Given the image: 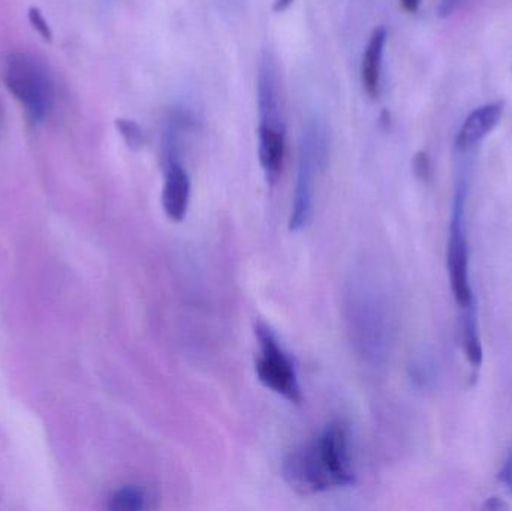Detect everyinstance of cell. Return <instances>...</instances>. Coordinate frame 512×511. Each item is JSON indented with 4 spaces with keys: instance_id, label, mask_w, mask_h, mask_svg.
<instances>
[{
    "instance_id": "cell-1",
    "label": "cell",
    "mask_w": 512,
    "mask_h": 511,
    "mask_svg": "<svg viewBox=\"0 0 512 511\" xmlns=\"http://www.w3.org/2000/svg\"><path fill=\"white\" fill-rule=\"evenodd\" d=\"M286 485L300 495H318L355 483L348 429L333 422L318 437L288 453L282 465Z\"/></svg>"
},
{
    "instance_id": "cell-2",
    "label": "cell",
    "mask_w": 512,
    "mask_h": 511,
    "mask_svg": "<svg viewBox=\"0 0 512 511\" xmlns=\"http://www.w3.org/2000/svg\"><path fill=\"white\" fill-rule=\"evenodd\" d=\"M6 89L35 123L44 122L54 105V81L38 57L24 51L11 53L3 66Z\"/></svg>"
},
{
    "instance_id": "cell-3",
    "label": "cell",
    "mask_w": 512,
    "mask_h": 511,
    "mask_svg": "<svg viewBox=\"0 0 512 511\" xmlns=\"http://www.w3.org/2000/svg\"><path fill=\"white\" fill-rule=\"evenodd\" d=\"M327 140L318 123H306L298 144L297 179L292 200L289 230H303L313 215L315 204L316 174L327 159Z\"/></svg>"
},
{
    "instance_id": "cell-4",
    "label": "cell",
    "mask_w": 512,
    "mask_h": 511,
    "mask_svg": "<svg viewBox=\"0 0 512 511\" xmlns=\"http://www.w3.org/2000/svg\"><path fill=\"white\" fill-rule=\"evenodd\" d=\"M255 335L259 344V354L255 362L258 380L262 386L291 404L300 405L303 402V392L291 357L285 353L276 335L265 324H256Z\"/></svg>"
},
{
    "instance_id": "cell-5",
    "label": "cell",
    "mask_w": 512,
    "mask_h": 511,
    "mask_svg": "<svg viewBox=\"0 0 512 511\" xmlns=\"http://www.w3.org/2000/svg\"><path fill=\"white\" fill-rule=\"evenodd\" d=\"M348 323L355 345L360 347L366 357L381 356L384 347V318L379 311L378 303L370 299L367 291L352 288L348 296Z\"/></svg>"
},
{
    "instance_id": "cell-6",
    "label": "cell",
    "mask_w": 512,
    "mask_h": 511,
    "mask_svg": "<svg viewBox=\"0 0 512 511\" xmlns=\"http://www.w3.org/2000/svg\"><path fill=\"white\" fill-rule=\"evenodd\" d=\"M466 200V180H459L454 195L453 222L448 243V270L451 290L460 308H472V288L468 275V246L463 236L462 219Z\"/></svg>"
},
{
    "instance_id": "cell-7",
    "label": "cell",
    "mask_w": 512,
    "mask_h": 511,
    "mask_svg": "<svg viewBox=\"0 0 512 511\" xmlns=\"http://www.w3.org/2000/svg\"><path fill=\"white\" fill-rule=\"evenodd\" d=\"M256 99H258L259 126L286 129L280 104L279 68L276 57L271 51H262L258 63L256 80Z\"/></svg>"
},
{
    "instance_id": "cell-8",
    "label": "cell",
    "mask_w": 512,
    "mask_h": 511,
    "mask_svg": "<svg viewBox=\"0 0 512 511\" xmlns=\"http://www.w3.org/2000/svg\"><path fill=\"white\" fill-rule=\"evenodd\" d=\"M164 173L162 207L171 221L182 222L188 213L189 200H191V179L180 161L164 165Z\"/></svg>"
},
{
    "instance_id": "cell-9",
    "label": "cell",
    "mask_w": 512,
    "mask_h": 511,
    "mask_svg": "<svg viewBox=\"0 0 512 511\" xmlns=\"http://www.w3.org/2000/svg\"><path fill=\"white\" fill-rule=\"evenodd\" d=\"M502 113H504V105L501 102H492L472 111L457 134V152H472L498 126Z\"/></svg>"
},
{
    "instance_id": "cell-10",
    "label": "cell",
    "mask_w": 512,
    "mask_h": 511,
    "mask_svg": "<svg viewBox=\"0 0 512 511\" xmlns=\"http://www.w3.org/2000/svg\"><path fill=\"white\" fill-rule=\"evenodd\" d=\"M385 44H387V29L376 27L370 35L361 63V83L367 96L376 99L381 92L382 60H384Z\"/></svg>"
},
{
    "instance_id": "cell-11",
    "label": "cell",
    "mask_w": 512,
    "mask_h": 511,
    "mask_svg": "<svg viewBox=\"0 0 512 511\" xmlns=\"http://www.w3.org/2000/svg\"><path fill=\"white\" fill-rule=\"evenodd\" d=\"M259 162L265 173V179L274 185L282 173L285 161L286 129L259 126Z\"/></svg>"
},
{
    "instance_id": "cell-12",
    "label": "cell",
    "mask_w": 512,
    "mask_h": 511,
    "mask_svg": "<svg viewBox=\"0 0 512 511\" xmlns=\"http://www.w3.org/2000/svg\"><path fill=\"white\" fill-rule=\"evenodd\" d=\"M147 492L140 486H123L110 498V510L141 511L147 509Z\"/></svg>"
},
{
    "instance_id": "cell-13",
    "label": "cell",
    "mask_w": 512,
    "mask_h": 511,
    "mask_svg": "<svg viewBox=\"0 0 512 511\" xmlns=\"http://www.w3.org/2000/svg\"><path fill=\"white\" fill-rule=\"evenodd\" d=\"M463 342H465L466 357L472 366L478 368L483 362V348H481L480 338H478L475 314L472 311L466 314L465 324H463Z\"/></svg>"
},
{
    "instance_id": "cell-14",
    "label": "cell",
    "mask_w": 512,
    "mask_h": 511,
    "mask_svg": "<svg viewBox=\"0 0 512 511\" xmlns=\"http://www.w3.org/2000/svg\"><path fill=\"white\" fill-rule=\"evenodd\" d=\"M116 128L125 140L126 146L132 150L141 149L144 146V132L135 120L117 119Z\"/></svg>"
},
{
    "instance_id": "cell-15",
    "label": "cell",
    "mask_w": 512,
    "mask_h": 511,
    "mask_svg": "<svg viewBox=\"0 0 512 511\" xmlns=\"http://www.w3.org/2000/svg\"><path fill=\"white\" fill-rule=\"evenodd\" d=\"M29 21L32 24L33 29L41 35L44 41L50 42L53 39V32H51L50 24L45 20L44 14L39 11V8H29Z\"/></svg>"
},
{
    "instance_id": "cell-16",
    "label": "cell",
    "mask_w": 512,
    "mask_h": 511,
    "mask_svg": "<svg viewBox=\"0 0 512 511\" xmlns=\"http://www.w3.org/2000/svg\"><path fill=\"white\" fill-rule=\"evenodd\" d=\"M412 168H414L415 176L418 179L427 182L430 177V159L426 152L415 153L414 161H412Z\"/></svg>"
},
{
    "instance_id": "cell-17",
    "label": "cell",
    "mask_w": 512,
    "mask_h": 511,
    "mask_svg": "<svg viewBox=\"0 0 512 511\" xmlns=\"http://www.w3.org/2000/svg\"><path fill=\"white\" fill-rule=\"evenodd\" d=\"M499 482L507 488L508 492H512V450L499 473Z\"/></svg>"
},
{
    "instance_id": "cell-18",
    "label": "cell",
    "mask_w": 512,
    "mask_h": 511,
    "mask_svg": "<svg viewBox=\"0 0 512 511\" xmlns=\"http://www.w3.org/2000/svg\"><path fill=\"white\" fill-rule=\"evenodd\" d=\"M465 2L466 0H441L438 5L439 17H448V15L456 12Z\"/></svg>"
},
{
    "instance_id": "cell-19",
    "label": "cell",
    "mask_w": 512,
    "mask_h": 511,
    "mask_svg": "<svg viewBox=\"0 0 512 511\" xmlns=\"http://www.w3.org/2000/svg\"><path fill=\"white\" fill-rule=\"evenodd\" d=\"M484 511H504L510 510L508 504H505L504 501L499 500V498H489V500L484 503L483 506Z\"/></svg>"
},
{
    "instance_id": "cell-20",
    "label": "cell",
    "mask_w": 512,
    "mask_h": 511,
    "mask_svg": "<svg viewBox=\"0 0 512 511\" xmlns=\"http://www.w3.org/2000/svg\"><path fill=\"white\" fill-rule=\"evenodd\" d=\"M421 2H423V0H400L403 9L408 12H417L418 8H420Z\"/></svg>"
},
{
    "instance_id": "cell-21",
    "label": "cell",
    "mask_w": 512,
    "mask_h": 511,
    "mask_svg": "<svg viewBox=\"0 0 512 511\" xmlns=\"http://www.w3.org/2000/svg\"><path fill=\"white\" fill-rule=\"evenodd\" d=\"M294 0H273L274 12H283L292 5Z\"/></svg>"
}]
</instances>
